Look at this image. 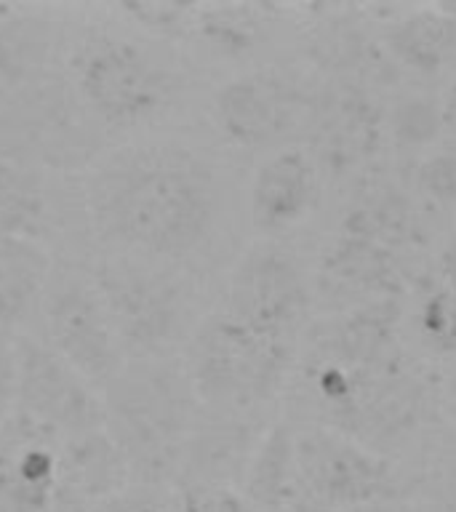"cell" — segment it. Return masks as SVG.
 Returning a JSON list of instances; mask_svg holds the SVG:
<instances>
[{
  "mask_svg": "<svg viewBox=\"0 0 456 512\" xmlns=\"http://www.w3.org/2000/svg\"><path fill=\"white\" fill-rule=\"evenodd\" d=\"M86 179L94 238L112 254L182 264L200 254L222 211L214 163L174 142L131 144L102 155Z\"/></svg>",
  "mask_w": 456,
  "mask_h": 512,
  "instance_id": "6da1fadb",
  "label": "cell"
},
{
  "mask_svg": "<svg viewBox=\"0 0 456 512\" xmlns=\"http://www.w3.org/2000/svg\"><path fill=\"white\" fill-rule=\"evenodd\" d=\"M99 395L104 430L118 446L131 483L174 486L200 408L182 360L126 363Z\"/></svg>",
  "mask_w": 456,
  "mask_h": 512,
  "instance_id": "7a4b0ae2",
  "label": "cell"
},
{
  "mask_svg": "<svg viewBox=\"0 0 456 512\" xmlns=\"http://www.w3.org/2000/svg\"><path fill=\"white\" fill-rule=\"evenodd\" d=\"M294 358V342L259 334L216 310L192 328L182 366L200 406L240 416L278 398Z\"/></svg>",
  "mask_w": 456,
  "mask_h": 512,
  "instance_id": "3957f363",
  "label": "cell"
},
{
  "mask_svg": "<svg viewBox=\"0 0 456 512\" xmlns=\"http://www.w3.org/2000/svg\"><path fill=\"white\" fill-rule=\"evenodd\" d=\"M67 80L104 131H131L163 118L179 94V75L126 35L83 30L67 54Z\"/></svg>",
  "mask_w": 456,
  "mask_h": 512,
  "instance_id": "277c9868",
  "label": "cell"
},
{
  "mask_svg": "<svg viewBox=\"0 0 456 512\" xmlns=\"http://www.w3.org/2000/svg\"><path fill=\"white\" fill-rule=\"evenodd\" d=\"M102 155L104 128L64 72L0 88V160L38 171H80Z\"/></svg>",
  "mask_w": 456,
  "mask_h": 512,
  "instance_id": "5b68a950",
  "label": "cell"
},
{
  "mask_svg": "<svg viewBox=\"0 0 456 512\" xmlns=\"http://www.w3.org/2000/svg\"><path fill=\"white\" fill-rule=\"evenodd\" d=\"M126 363L176 358L190 339V299L171 264L110 254L88 270Z\"/></svg>",
  "mask_w": 456,
  "mask_h": 512,
  "instance_id": "8992f818",
  "label": "cell"
},
{
  "mask_svg": "<svg viewBox=\"0 0 456 512\" xmlns=\"http://www.w3.org/2000/svg\"><path fill=\"white\" fill-rule=\"evenodd\" d=\"M299 510L344 512L398 499L392 464L358 440L328 427L294 435Z\"/></svg>",
  "mask_w": 456,
  "mask_h": 512,
  "instance_id": "52a82bcc",
  "label": "cell"
},
{
  "mask_svg": "<svg viewBox=\"0 0 456 512\" xmlns=\"http://www.w3.org/2000/svg\"><path fill=\"white\" fill-rule=\"evenodd\" d=\"M38 315L43 318V342L96 390L123 371L126 358L88 272L54 264Z\"/></svg>",
  "mask_w": 456,
  "mask_h": 512,
  "instance_id": "ba28073f",
  "label": "cell"
},
{
  "mask_svg": "<svg viewBox=\"0 0 456 512\" xmlns=\"http://www.w3.org/2000/svg\"><path fill=\"white\" fill-rule=\"evenodd\" d=\"M222 310L259 334L296 344L310 312V283L302 264L275 240L248 246L227 278Z\"/></svg>",
  "mask_w": 456,
  "mask_h": 512,
  "instance_id": "9c48e42d",
  "label": "cell"
},
{
  "mask_svg": "<svg viewBox=\"0 0 456 512\" xmlns=\"http://www.w3.org/2000/svg\"><path fill=\"white\" fill-rule=\"evenodd\" d=\"M16 414L43 424L59 438L102 430L104 406L94 384L64 363L43 339L16 334Z\"/></svg>",
  "mask_w": 456,
  "mask_h": 512,
  "instance_id": "30bf717a",
  "label": "cell"
},
{
  "mask_svg": "<svg viewBox=\"0 0 456 512\" xmlns=\"http://www.w3.org/2000/svg\"><path fill=\"white\" fill-rule=\"evenodd\" d=\"M310 96L278 70L243 72L227 80L211 99L216 131L243 150H270L302 126Z\"/></svg>",
  "mask_w": 456,
  "mask_h": 512,
  "instance_id": "8fae6325",
  "label": "cell"
},
{
  "mask_svg": "<svg viewBox=\"0 0 456 512\" xmlns=\"http://www.w3.org/2000/svg\"><path fill=\"white\" fill-rule=\"evenodd\" d=\"M62 438L16 414L0 427V512L59 510Z\"/></svg>",
  "mask_w": 456,
  "mask_h": 512,
  "instance_id": "7c38bea8",
  "label": "cell"
},
{
  "mask_svg": "<svg viewBox=\"0 0 456 512\" xmlns=\"http://www.w3.org/2000/svg\"><path fill=\"white\" fill-rule=\"evenodd\" d=\"M315 288L320 299L352 310L379 299H400L403 272L395 251L339 230L320 256Z\"/></svg>",
  "mask_w": 456,
  "mask_h": 512,
  "instance_id": "4fadbf2b",
  "label": "cell"
},
{
  "mask_svg": "<svg viewBox=\"0 0 456 512\" xmlns=\"http://www.w3.org/2000/svg\"><path fill=\"white\" fill-rule=\"evenodd\" d=\"M400 299H379L339 312L312 328V355L350 368H387L406 360L400 350Z\"/></svg>",
  "mask_w": 456,
  "mask_h": 512,
  "instance_id": "5bb4252c",
  "label": "cell"
},
{
  "mask_svg": "<svg viewBox=\"0 0 456 512\" xmlns=\"http://www.w3.org/2000/svg\"><path fill=\"white\" fill-rule=\"evenodd\" d=\"M320 195L318 166L302 147L275 150L256 168L248 190L251 224L264 235H278L302 224Z\"/></svg>",
  "mask_w": 456,
  "mask_h": 512,
  "instance_id": "9a60e30c",
  "label": "cell"
},
{
  "mask_svg": "<svg viewBox=\"0 0 456 512\" xmlns=\"http://www.w3.org/2000/svg\"><path fill=\"white\" fill-rule=\"evenodd\" d=\"M256 440H248L235 414H219L198 408L174 488L184 486H232L243 480Z\"/></svg>",
  "mask_w": 456,
  "mask_h": 512,
  "instance_id": "2e32d148",
  "label": "cell"
},
{
  "mask_svg": "<svg viewBox=\"0 0 456 512\" xmlns=\"http://www.w3.org/2000/svg\"><path fill=\"white\" fill-rule=\"evenodd\" d=\"M131 483L128 467L107 430L62 438L59 446V510L88 512Z\"/></svg>",
  "mask_w": 456,
  "mask_h": 512,
  "instance_id": "e0dca14e",
  "label": "cell"
},
{
  "mask_svg": "<svg viewBox=\"0 0 456 512\" xmlns=\"http://www.w3.org/2000/svg\"><path fill=\"white\" fill-rule=\"evenodd\" d=\"M59 38L51 8L0 3V88L24 86L54 72Z\"/></svg>",
  "mask_w": 456,
  "mask_h": 512,
  "instance_id": "ac0fdd59",
  "label": "cell"
},
{
  "mask_svg": "<svg viewBox=\"0 0 456 512\" xmlns=\"http://www.w3.org/2000/svg\"><path fill=\"white\" fill-rule=\"evenodd\" d=\"M54 259L40 240L0 235V334L16 336V328L38 312Z\"/></svg>",
  "mask_w": 456,
  "mask_h": 512,
  "instance_id": "d6986e66",
  "label": "cell"
},
{
  "mask_svg": "<svg viewBox=\"0 0 456 512\" xmlns=\"http://www.w3.org/2000/svg\"><path fill=\"white\" fill-rule=\"evenodd\" d=\"M243 491L251 510L296 512L299 510V483H296L294 432L286 424H272L243 472Z\"/></svg>",
  "mask_w": 456,
  "mask_h": 512,
  "instance_id": "ffe728a7",
  "label": "cell"
},
{
  "mask_svg": "<svg viewBox=\"0 0 456 512\" xmlns=\"http://www.w3.org/2000/svg\"><path fill=\"white\" fill-rule=\"evenodd\" d=\"M320 158L328 166L347 168L376 152L379 112L366 94L339 91L318 107Z\"/></svg>",
  "mask_w": 456,
  "mask_h": 512,
  "instance_id": "44dd1931",
  "label": "cell"
},
{
  "mask_svg": "<svg viewBox=\"0 0 456 512\" xmlns=\"http://www.w3.org/2000/svg\"><path fill=\"white\" fill-rule=\"evenodd\" d=\"M387 46L403 67L435 75L456 54L454 8H416L387 27Z\"/></svg>",
  "mask_w": 456,
  "mask_h": 512,
  "instance_id": "7402d4cb",
  "label": "cell"
},
{
  "mask_svg": "<svg viewBox=\"0 0 456 512\" xmlns=\"http://www.w3.org/2000/svg\"><path fill=\"white\" fill-rule=\"evenodd\" d=\"M342 232L360 235L379 246L398 251L400 246L416 243L422 235L414 203L392 184H371L360 192L355 206L344 214Z\"/></svg>",
  "mask_w": 456,
  "mask_h": 512,
  "instance_id": "603a6c76",
  "label": "cell"
},
{
  "mask_svg": "<svg viewBox=\"0 0 456 512\" xmlns=\"http://www.w3.org/2000/svg\"><path fill=\"white\" fill-rule=\"evenodd\" d=\"M51 219L46 171L0 160V235L40 240Z\"/></svg>",
  "mask_w": 456,
  "mask_h": 512,
  "instance_id": "cb8c5ba5",
  "label": "cell"
},
{
  "mask_svg": "<svg viewBox=\"0 0 456 512\" xmlns=\"http://www.w3.org/2000/svg\"><path fill=\"white\" fill-rule=\"evenodd\" d=\"M264 19L254 6H195L187 35L227 59L251 54L262 40Z\"/></svg>",
  "mask_w": 456,
  "mask_h": 512,
  "instance_id": "d4e9b609",
  "label": "cell"
},
{
  "mask_svg": "<svg viewBox=\"0 0 456 512\" xmlns=\"http://www.w3.org/2000/svg\"><path fill=\"white\" fill-rule=\"evenodd\" d=\"M416 334L435 355L456 358V296L438 280L424 283L416 296Z\"/></svg>",
  "mask_w": 456,
  "mask_h": 512,
  "instance_id": "484cf974",
  "label": "cell"
},
{
  "mask_svg": "<svg viewBox=\"0 0 456 512\" xmlns=\"http://www.w3.org/2000/svg\"><path fill=\"white\" fill-rule=\"evenodd\" d=\"M118 11L134 19L142 30L158 38H187L195 3H174V0H126L118 3Z\"/></svg>",
  "mask_w": 456,
  "mask_h": 512,
  "instance_id": "4316f807",
  "label": "cell"
},
{
  "mask_svg": "<svg viewBox=\"0 0 456 512\" xmlns=\"http://www.w3.org/2000/svg\"><path fill=\"white\" fill-rule=\"evenodd\" d=\"M443 131L440 120V102L424 96H408L395 107L392 115V134L403 147H424L438 139Z\"/></svg>",
  "mask_w": 456,
  "mask_h": 512,
  "instance_id": "83f0119b",
  "label": "cell"
},
{
  "mask_svg": "<svg viewBox=\"0 0 456 512\" xmlns=\"http://www.w3.org/2000/svg\"><path fill=\"white\" fill-rule=\"evenodd\" d=\"M416 187L440 208H456V150H438L416 166Z\"/></svg>",
  "mask_w": 456,
  "mask_h": 512,
  "instance_id": "f1b7e54d",
  "label": "cell"
},
{
  "mask_svg": "<svg viewBox=\"0 0 456 512\" xmlns=\"http://www.w3.org/2000/svg\"><path fill=\"white\" fill-rule=\"evenodd\" d=\"M88 512H176V496L168 494V488L128 483Z\"/></svg>",
  "mask_w": 456,
  "mask_h": 512,
  "instance_id": "f546056e",
  "label": "cell"
},
{
  "mask_svg": "<svg viewBox=\"0 0 456 512\" xmlns=\"http://www.w3.org/2000/svg\"><path fill=\"white\" fill-rule=\"evenodd\" d=\"M176 512H254L246 496L232 486L176 488Z\"/></svg>",
  "mask_w": 456,
  "mask_h": 512,
  "instance_id": "4dcf8cb0",
  "label": "cell"
},
{
  "mask_svg": "<svg viewBox=\"0 0 456 512\" xmlns=\"http://www.w3.org/2000/svg\"><path fill=\"white\" fill-rule=\"evenodd\" d=\"M16 382H19V368H16L14 336L0 334V427L16 411Z\"/></svg>",
  "mask_w": 456,
  "mask_h": 512,
  "instance_id": "1f68e13d",
  "label": "cell"
},
{
  "mask_svg": "<svg viewBox=\"0 0 456 512\" xmlns=\"http://www.w3.org/2000/svg\"><path fill=\"white\" fill-rule=\"evenodd\" d=\"M440 286L456 296V238L448 243L438 256V278Z\"/></svg>",
  "mask_w": 456,
  "mask_h": 512,
  "instance_id": "d6a6232c",
  "label": "cell"
},
{
  "mask_svg": "<svg viewBox=\"0 0 456 512\" xmlns=\"http://www.w3.org/2000/svg\"><path fill=\"white\" fill-rule=\"evenodd\" d=\"M440 120H443V128H446L448 134L456 136V78L448 86L443 102H440Z\"/></svg>",
  "mask_w": 456,
  "mask_h": 512,
  "instance_id": "836d02e7",
  "label": "cell"
},
{
  "mask_svg": "<svg viewBox=\"0 0 456 512\" xmlns=\"http://www.w3.org/2000/svg\"><path fill=\"white\" fill-rule=\"evenodd\" d=\"M443 406H446L448 416L454 419L456 424V366L451 368L443 379Z\"/></svg>",
  "mask_w": 456,
  "mask_h": 512,
  "instance_id": "e575fe53",
  "label": "cell"
},
{
  "mask_svg": "<svg viewBox=\"0 0 456 512\" xmlns=\"http://www.w3.org/2000/svg\"><path fill=\"white\" fill-rule=\"evenodd\" d=\"M344 512H414L408 504H403L400 499H387V502H374L366 504V507H355V510Z\"/></svg>",
  "mask_w": 456,
  "mask_h": 512,
  "instance_id": "d590c367",
  "label": "cell"
},
{
  "mask_svg": "<svg viewBox=\"0 0 456 512\" xmlns=\"http://www.w3.org/2000/svg\"><path fill=\"white\" fill-rule=\"evenodd\" d=\"M435 512H456V488L448 491V496H443V502L435 507Z\"/></svg>",
  "mask_w": 456,
  "mask_h": 512,
  "instance_id": "8d00e7d4",
  "label": "cell"
}]
</instances>
